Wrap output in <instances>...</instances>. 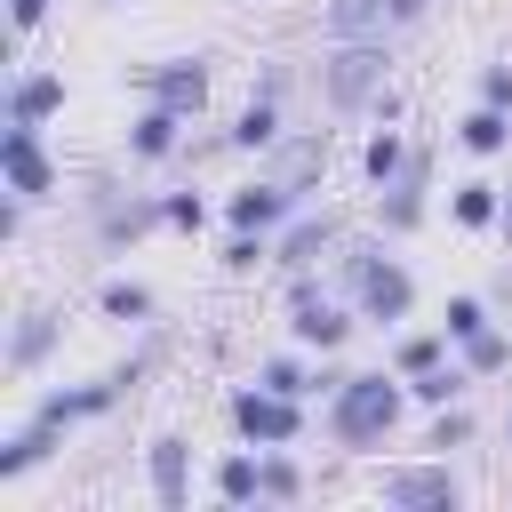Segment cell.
Instances as JSON below:
<instances>
[{
    "label": "cell",
    "instance_id": "6da1fadb",
    "mask_svg": "<svg viewBox=\"0 0 512 512\" xmlns=\"http://www.w3.org/2000/svg\"><path fill=\"white\" fill-rule=\"evenodd\" d=\"M400 408H408V376L400 368H368V376H344L328 392L320 424H328L336 448H384L392 424H400Z\"/></svg>",
    "mask_w": 512,
    "mask_h": 512
},
{
    "label": "cell",
    "instance_id": "7a4b0ae2",
    "mask_svg": "<svg viewBox=\"0 0 512 512\" xmlns=\"http://www.w3.org/2000/svg\"><path fill=\"white\" fill-rule=\"evenodd\" d=\"M336 272H344V288H352V312L376 320L384 336L416 312V280H408V264L384 256L376 240H344V248H336Z\"/></svg>",
    "mask_w": 512,
    "mask_h": 512
},
{
    "label": "cell",
    "instance_id": "3957f363",
    "mask_svg": "<svg viewBox=\"0 0 512 512\" xmlns=\"http://www.w3.org/2000/svg\"><path fill=\"white\" fill-rule=\"evenodd\" d=\"M384 40H328V56H320V104L336 112V120H352V112H368L376 96H384Z\"/></svg>",
    "mask_w": 512,
    "mask_h": 512
},
{
    "label": "cell",
    "instance_id": "277c9868",
    "mask_svg": "<svg viewBox=\"0 0 512 512\" xmlns=\"http://www.w3.org/2000/svg\"><path fill=\"white\" fill-rule=\"evenodd\" d=\"M232 432L248 448H296L304 440V400H288L272 384H240L232 392Z\"/></svg>",
    "mask_w": 512,
    "mask_h": 512
},
{
    "label": "cell",
    "instance_id": "5b68a950",
    "mask_svg": "<svg viewBox=\"0 0 512 512\" xmlns=\"http://www.w3.org/2000/svg\"><path fill=\"white\" fill-rule=\"evenodd\" d=\"M352 328H360V320H352V312H344L312 272H296V280H288V336H296L304 352H336Z\"/></svg>",
    "mask_w": 512,
    "mask_h": 512
},
{
    "label": "cell",
    "instance_id": "8992f818",
    "mask_svg": "<svg viewBox=\"0 0 512 512\" xmlns=\"http://www.w3.org/2000/svg\"><path fill=\"white\" fill-rule=\"evenodd\" d=\"M376 496L400 504V512H456L464 504V480L448 464H392V472H376Z\"/></svg>",
    "mask_w": 512,
    "mask_h": 512
},
{
    "label": "cell",
    "instance_id": "52a82bcc",
    "mask_svg": "<svg viewBox=\"0 0 512 512\" xmlns=\"http://www.w3.org/2000/svg\"><path fill=\"white\" fill-rule=\"evenodd\" d=\"M88 208H96V240L104 248H120V240H144L152 224H168V192H112V184H96L88 192Z\"/></svg>",
    "mask_w": 512,
    "mask_h": 512
},
{
    "label": "cell",
    "instance_id": "ba28073f",
    "mask_svg": "<svg viewBox=\"0 0 512 512\" xmlns=\"http://www.w3.org/2000/svg\"><path fill=\"white\" fill-rule=\"evenodd\" d=\"M336 248H344V216H336V208H320V216L304 208V216H288V224L272 232V264H280V272H312V264L336 256Z\"/></svg>",
    "mask_w": 512,
    "mask_h": 512
},
{
    "label": "cell",
    "instance_id": "9c48e42d",
    "mask_svg": "<svg viewBox=\"0 0 512 512\" xmlns=\"http://www.w3.org/2000/svg\"><path fill=\"white\" fill-rule=\"evenodd\" d=\"M136 80H144L152 104H168V112H184V120L208 112V56H160V64H144Z\"/></svg>",
    "mask_w": 512,
    "mask_h": 512
},
{
    "label": "cell",
    "instance_id": "30bf717a",
    "mask_svg": "<svg viewBox=\"0 0 512 512\" xmlns=\"http://www.w3.org/2000/svg\"><path fill=\"white\" fill-rule=\"evenodd\" d=\"M56 344H64V312H56V304H24V312L8 320V352H0V368H8V376H40Z\"/></svg>",
    "mask_w": 512,
    "mask_h": 512
},
{
    "label": "cell",
    "instance_id": "8fae6325",
    "mask_svg": "<svg viewBox=\"0 0 512 512\" xmlns=\"http://www.w3.org/2000/svg\"><path fill=\"white\" fill-rule=\"evenodd\" d=\"M0 176H8L16 200H48V192H56V160L40 152V128L8 120V136H0Z\"/></svg>",
    "mask_w": 512,
    "mask_h": 512
},
{
    "label": "cell",
    "instance_id": "7c38bea8",
    "mask_svg": "<svg viewBox=\"0 0 512 512\" xmlns=\"http://www.w3.org/2000/svg\"><path fill=\"white\" fill-rule=\"evenodd\" d=\"M288 216H304V192H296V184H280V176L240 184V192L224 200V224H232V232H280Z\"/></svg>",
    "mask_w": 512,
    "mask_h": 512
},
{
    "label": "cell",
    "instance_id": "4fadbf2b",
    "mask_svg": "<svg viewBox=\"0 0 512 512\" xmlns=\"http://www.w3.org/2000/svg\"><path fill=\"white\" fill-rule=\"evenodd\" d=\"M424 192H432V152H408V168L376 192V224H384L392 240H408V232L424 224Z\"/></svg>",
    "mask_w": 512,
    "mask_h": 512
},
{
    "label": "cell",
    "instance_id": "5bb4252c",
    "mask_svg": "<svg viewBox=\"0 0 512 512\" xmlns=\"http://www.w3.org/2000/svg\"><path fill=\"white\" fill-rule=\"evenodd\" d=\"M144 480H152V504H160V512H184V504H192V440H184V432H152Z\"/></svg>",
    "mask_w": 512,
    "mask_h": 512
},
{
    "label": "cell",
    "instance_id": "9a60e30c",
    "mask_svg": "<svg viewBox=\"0 0 512 512\" xmlns=\"http://www.w3.org/2000/svg\"><path fill=\"white\" fill-rule=\"evenodd\" d=\"M392 0H320V40H384Z\"/></svg>",
    "mask_w": 512,
    "mask_h": 512
},
{
    "label": "cell",
    "instance_id": "2e32d148",
    "mask_svg": "<svg viewBox=\"0 0 512 512\" xmlns=\"http://www.w3.org/2000/svg\"><path fill=\"white\" fill-rule=\"evenodd\" d=\"M176 152H184V112L144 104V112L128 120V160H176Z\"/></svg>",
    "mask_w": 512,
    "mask_h": 512
},
{
    "label": "cell",
    "instance_id": "e0dca14e",
    "mask_svg": "<svg viewBox=\"0 0 512 512\" xmlns=\"http://www.w3.org/2000/svg\"><path fill=\"white\" fill-rule=\"evenodd\" d=\"M48 112H64V72H16L8 80V120L40 128Z\"/></svg>",
    "mask_w": 512,
    "mask_h": 512
},
{
    "label": "cell",
    "instance_id": "ac0fdd59",
    "mask_svg": "<svg viewBox=\"0 0 512 512\" xmlns=\"http://www.w3.org/2000/svg\"><path fill=\"white\" fill-rule=\"evenodd\" d=\"M56 440H64L56 424H40V416H24V424L8 432V448H0V480H24L32 464H48V456H56Z\"/></svg>",
    "mask_w": 512,
    "mask_h": 512
},
{
    "label": "cell",
    "instance_id": "d6986e66",
    "mask_svg": "<svg viewBox=\"0 0 512 512\" xmlns=\"http://www.w3.org/2000/svg\"><path fill=\"white\" fill-rule=\"evenodd\" d=\"M280 136H288V128H280V104H272V96H248V104H240V120L224 128V144H232V152H272Z\"/></svg>",
    "mask_w": 512,
    "mask_h": 512
},
{
    "label": "cell",
    "instance_id": "ffe728a7",
    "mask_svg": "<svg viewBox=\"0 0 512 512\" xmlns=\"http://www.w3.org/2000/svg\"><path fill=\"white\" fill-rule=\"evenodd\" d=\"M456 144H464L472 160H496V152H512V112H496V104H472V112L456 120Z\"/></svg>",
    "mask_w": 512,
    "mask_h": 512
},
{
    "label": "cell",
    "instance_id": "44dd1931",
    "mask_svg": "<svg viewBox=\"0 0 512 512\" xmlns=\"http://www.w3.org/2000/svg\"><path fill=\"white\" fill-rule=\"evenodd\" d=\"M272 168H280V184L312 192L304 176H320V168H328V128H320V136H280V144H272Z\"/></svg>",
    "mask_w": 512,
    "mask_h": 512
},
{
    "label": "cell",
    "instance_id": "7402d4cb",
    "mask_svg": "<svg viewBox=\"0 0 512 512\" xmlns=\"http://www.w3.org/2000/svg\"><path fill=\"white\" fill-rule=\"evenodd\" d=\"M496 208H504V184H488V176H464V184L448 192V216H456L464 232H496Z\"/></svg>",
    "mask_w": 512,
    "mask_h": 512
},
{
    "label": "cell",
    "instance_id": "603a6c76",
    "mask_svg": "<svg viewBox=\"0 0 512 512\" xmlns=\"http://www.w3.org/2000/svg\"><path fill=\"white\" fill-rule=\"evenodd\" d=\"M472 384H480V376H472L464 360H440V368H424V376H408V400H416V408H456V400H464Z\"/></svg>",
    "mask_w": 512,
    "mask_h": 512
},
{
    "label": "cell",
    "instance_id": "cb8c5ba5",
    "mask_svg": "<svg viewBox=\"0 0 512 512\" xmlns=\"http://www.w3.org/2000/svg\"><path fill=\"white\" fill-rule=\"evenodd\" d=\"M96 312H104V320H120V328H152V312H160V304H152V288H144V280H104V288H96Z\"/></svg>",
    "mask_w": 512,
    "mask_h": 512
},
{
    "label": "cell",
    "instance_id": "d4e9b609",
    "mask_svg": "<svg viewBox=\"0 0 512 512\" xmlns=\"http://www.w3.org/2000/svg\"><path fill=\"white\" fill-rule=\"evenodd\" d=\"M208 480H216V496H224V504H264V472H256V456H248V448L216 456V472H208Z\"/></svg>",
    "mask_w": 512,
    "mask_h": 512
},
{
    "label": "cell",
    "instance_id": "484cf974",
    "mask_svg": "<svg viewBox=\"0 0 512 512\" xmlns=\"http://www.w3.org/2000/svg\"><path fill=\"white\" fill-rule=\"evenodd\" d=\"M400 168H408V144H400V128H384V120H376V136L360 144V176H368V184L384 192V184H392Z\"/></svg>",
    "mask_w": 512,
    "mask_h": 512
},
{
    "label": "cell",
    "instance_id": "4316f807",
    "mask_svg": "<svg viewBox=\"0 0 512 512\" xmlns=\"http://www.w3.org/2000/svg\"><path fill=\"white\" fill-rule=\"evenodd\" d=\"M256 384H272V392H288V400H320V368H304L296 352L256 360Z\"/></svg>",
    "mask_w": 512,
    "mask_h": 512
},
{
    "label": "cell",
    "instance_id": "83f0119b",
    "mask_svg": "<svg viewBox=\"0 0 512 512\" xmlns=\"http://www.w3.org/2000/svg\"><path fill=\"white\" fill-rule=\"evenodd\" d=\"M384 360H392L400 376H424V368H440V360H448V328H416V336H400Z\"/></svg>",
    "mask_w": 512,
    "mask_h": 512
},
{
    "label": "cell",
    "instance_id": "f1b7e54d",
    "mask_svg": "<svg viewBox=\"0 0 512 512\" xmlns=\"http://www.w3.org/2000/svg\"><path fill=\"white\" fill-rule=\"evenodd\" d=\"M256 472H264V504H296L304 496V464L288 448H256Z\"/></svg>",
    "mask_w": 512,
    "mask_h": 512
},
{
    "label": "cell",
    "instance_id": "f546056e",
    "mask_svg": "<svg viewBox=\"0 0 512 512\" xmlns=\"http://www.w3.org/2000/svg\"><path fill=\"white\" fill-rule=\"evenodd\" d=\"M440 328H448V344H472L480 328H496V304H488V296H448Z\"/></svg>",
    "mask_w": 512,
    "mask_h": 512
},
{
    "label": "cell",
    "instance_id": "4dcf8cb0",
    "mask_svg": "<svg viewBox=\"0 0 512 512\" xmlns=\"http://www.w3.org/2000/svg\"><path fill=\"white\" fill-rule=\"evenodd\" d=\"M456 360H464L472 376H504V368H512V336H504V328H480L472 344H456Z\"/></svg>",
    "mask_w": 512,
    "mask_h": 512
},
{
    "label": "cell",
    "instance_id": "1f68e13d",
    "mask_svg": "<svg viewBox=\"0 0 512 512\" xmlns=\"http://www.w3.org/2000/svg\"><path fill=\"white\" fill-rule=\"evenodd\" d=\"M256 264H272V232H232L224 240V272H256Z\"/></svg>",
    "mask_w": 512,
    "mask_h": 512
},
{
    "label": "cell",
    "instance_id": "d6a6232c",
    "mask_svg": "<svg viewBox=\"0 0 512 512\" xmlns=\"http://www.w3.org/2000/svg\"><path fill=\"white\" fill-rule=\"evenodd\" d=\"M472 440V416L464 408H432V448H464Z\"/></svg>",
    "mask_w": 512,
    "mask_h": 512
},
{
    "label": "cell",
    "instance_id": "836d02e7",
    "mask_svg": "<svg viewBox=\"0 0 512 512\" xmlns=\"http://www.w3.org/2000/svg\"><path fill=\"white\" fill-rule=\"evenodd\" d=\"M168 224H176V232H200V224H208V200H200V192H168Z\"/></svg>",
    "mask_w": 512,
    "mask_h": 512
},
{
    "label": "cell",
    "instance_id": "e575fe53",
    "mask_svg": "<svg viewBox=\"0 0 512 512\" xmlns=\"http://www.w3.org/2000/svg\"><path fill=\"white\" fill-rule=\"evenodd\" d=\"M480 104L512 112V64H480Z\"/></svg>",
    "mask_w": 512,
    "mask_h": 512
},
{
    "label": "cell",
    "instance_id": "d590c367",
    "mask_svg": "<svg viewBox=\"0 0 512 512\" xmlns=\"http://www.w3.org/2000/svg\"><path fill=\"white\" fill-rule=\"evenodd\" d=\"M400 112H408V96H400V88H392V80H384V96H376V104H368V120H384V128H392V120H400Z\"/></svg>",
    "mask_w": 512,
    "mask_h": 512
},
{
    "label": "cell",
    "instance_id": "8d00e7d4",
    "mask_svg": "<svg viewBox=\"0 0 512 512\" xmlns=\"http://www.w3.org/2000/svg\"><path fill=\"white\" fill-rule=\"evenodd\" d=\"M432 16V0H392V32H416Z\"/></svg>",
    "mask_w": 512,
    "mask_h": 512
},
{
    "label": "cell",
    "instance_id": "74e56055",
    "mask_svg": "<svg viewBox=\"0 0 512 512\" xmlns=\"http://www.w3.org/2000/svg\"><path fill=\"white\" fill-rule=\"evenodd\" d=\"M8 16H16V32H32V24L48 16V0H8Z\"/></svg>",
    "mask_w": 512,
    "mask_h": 512
},
{
    "label": "cell",
    "instance_id": "f35d334b",
    "mask_svg": "<svg viewBox=\"0 0 512 512\" xmlns=\"http://www.w3.org/2000/svg\"><path fill=\"white\" fill-rule=\"evenodd\" d=\"M488 304H496V312H512V264H504V272L488 280Z\"/></svg>",
    "mask_w": 512,
    "mask_h": 512
},
{
    "label": "cell",
    "instance_id": "ab89813d",
    "mask_svg": "<svg viewBox=\"0 0 512 512\" xmlns=\"http://www.w3.org/2000/svg\"><path fill=\"white\" fill-rule=\"evenodd\" d=\"M496 240H504V256H512V184H504V208H496Z\"/></svg>",
    "mask_w": 512,
    "mask_h": 512
},
{
    "label": "cell",
    "instance_id": "60d3db41",
    "mask_svg": "<svg viewBox=\"0 0 512 512\" xmlns=\"http://www.w3.org/2000/svg\"><path fill=\"white\" fill-rule=\"evenodd\" d=\"M504 440H512V416H504Z\"/></svg>",
    "mask_w": 512,
    "mask_h": 512
}]
</instances>
